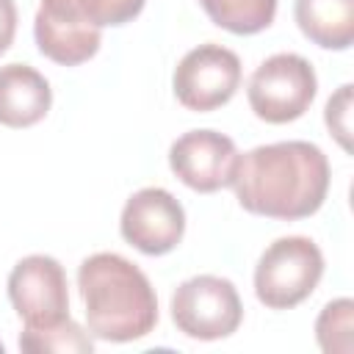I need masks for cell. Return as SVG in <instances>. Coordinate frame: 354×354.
I'll return each instance as SVG.
<instances>
[{
    "label": "cell",
    "instance_id": "d6986e66",
    "mask_svg": "<svg viewBox=\"0 0 354 354\" xmlns=\"http://www.w3.org/2000/svg\"><path fill=\"white\" fill-rule=\"evenodd\" d=\"M0 354H3V343H0Z\"/></svg>",
    "mask_w": 354,
    "mask_h": 354
},
{
    "label": "cell",
    "instance_id": "3957f363",
    "mask_svg": "<svg viewBox=\"0 0 354 354\" xmlns=\"http://www.w3.org/2000/svg\"><path fill=\"white\" fill-rule=\"evenodd\" d=\"M324 277V254L304 235H285L268 243L254 266V296L268 310L301 304Z\"/></svg>",
    "mask_w": 354,
    "mask_h": 354
},
{
    "label": "cell",
    "instance_id": "4fadbf2b",
    "mask_svg": "<svg viewBox=\"0 0 354 354\" xmlns=\"http://www.w3.org/2000/svg\"><path fill=\"white\" fill-rule=\"evenodd\" d=\"M147 0H41L39 11L44 17L86 25V28H108L133 22Z\"/></svg>",
    "mask_w": 354,
    "mask_h": 354
},
{
    "label": "cell",
    "instance_id": "30bf717a",
    "mask_svg": "<svg viewBox=\"0 0 354 354\" xmlns=\"http://www.w3.org/2000/svg\"><path fill=\"white\" fill-rule=\"evenodd\" d=\"M53 88L41 72L28 64L0 66V124L30 127L47 116Z\"/></svg>",
    "mask_w": 354,
    "mask_h": 354
},
{
    "label": "cell",
    "instance_id": "6da1fadb",
    "mask_svg": "<svg viewBox=\"0 0 354 354\" xmlns=\"http://www.w3.org/2000/svg\"><path fill=\"white\" fill-rule=\"evenodd\" d=\"M243 210L296 221L313 216L329 191V160L310 141L260 144L238 155L232 183Z\"/></svg>",
    "mask_w": 354,
    "mask_h": 354
},
{
    "label": "cell",
    "instance_id": "9a60e30c",
    "mask_svg": "<svg viewBox=\"0 0 354 354\" xmlns=\"http://www.w3.org/2000/svg\"><path fill=\"white\" fill-rule=\"evenodd\" d=\"M19 348L25 354H91L94 351V340L69 318L53 324V326H41V329H25L19 335Z\"/></svg>",
    "mask_w": 354,
    "mask_h": 354
},
{
    "label": "cell",
    "instance_id": "ac0fdd59",
    "mask_svg": "<svg viewBox=\"0 0 354 354\" xmlns=\"http://www.w3.org/2000/svg\"><path fill=\"white\" fill-rule=\"evenodd\" d=\"M17 33V6L14 0H0V55L11 47Z\"/></svg>",
    "mask_w": 354,
    "mask_h": 354
},
{
    "label": "cell",
    "instance_id": "277c9868",
    "mask_svg": "<svg viewBox=\"0 0 354 354\" xmlns=\"http://www.w3.org/2000/svg\"><path fill=\"white\" fill-rule=\"evenodd\" d=\"M318 91L313 64L299 53H277L266 58L249 77V108L268 124H288L310 108Z\"/></svg>",
    "mask_w": 354,
    "mask_h": 354
},
{
    "label": "cell",
    "instance_id": "8fae6325",
    "mask_svg": "<svg viewBox=\"0 0 354 354\" xmlns=\"http://www.w3.org/2000/svg\"><path fill=\"white\" fill-rule=\"evenodd\" d=\"M293 19L324 50H348L354 41V0H296Z\"/></svg>",
    "mask_w": 354,
    "mask_h": 354
},
{
    "label": "cell",
    "instance_id": "5b68a950",
    "mask_svg": "<svg viewBox=\"0 0 354 354\" xmlns=\"http://www.w3.org/2000/svg\"><path fill=\"white\" fill-rule=\"evenodd\" d=\"M171 321L191 340L230 337L243 321L238 288L213 274L191 277L171 293Z\"/></svg>",
    "mask_w": 354,
    "mask_h": 354
},
{
    "label": "cell",
    "instance_id": "2e32d148",
    "mask_svg": "<svg viewBox=\"0 0 354 354\" xmlns=\"http://www.w3.org/2000/svg\"><path fill=\"white\" fill-rule=\"evenodd\" d=\"M351 332H354V301L335 299L324 304L315 318V337L326 354H351Z\"/></svg>",
    "mask_w": 354,
    "mask_h": 354
},
{
    "label": "cell",
    "instance_id": "8992f818",
    "mask_svg": "<svg viewBox=\"0 0 354 354\" xmlns=\"http://www.w3.org/2000/svg\"><path fill=\"white\" fill-rule=\"evenodd\" d=\"M238 86H241V58L216 41L188 50L171 75V88L177 102L199 113L227 105L238 91Z\"/></svg>",
    "mask_w": 354,
    "mask_h": 354
},
{
    "label": "cell",
    "instance_id": "9c48e42d",
    "mask_svg": "<svg viewBox=\"0 0 354 354\" xmlns=\"http://www.w3.org/2000/svg\"><path fill=\"white\" fill-rule=\"evenodd\" d=\"M238 163L235 141L218 130H188L169 147L171 171L194 191L213 194L232 183Z\"/></svg>",
    "mask_w": 354,
    "mask_h": 354
},
{
    "label": "cell",
    "instance_id": "e0dca14e",
    "mask_svg": "<svg viewBox=\"0 0 354 354\" xmlns=\"http://www.w3.org/2000/svg\"><path fill=\"white\" fill-rule=\"evenodd\" d=\"M324 119H326V127L329 133L337 138V144L351 152V83H343L326 102V111H324Z\"/></svg>",
    "mask_w": 354,
    "mask_h": 354
},
{
    "label": "cell",
    "instance_id": "7a4b0ae2",
    "mask_svg": "<svg viewBox=\"0 0 354 354\" xmlns=\"http://www.w3.org/2000/svg\"><path fill=\"white\" fill-rule=\"evenodd\" d=\"M86 326L97 340L130 343L158 324V296L147 274L116 252H97L77 266Z\"/></svg>",
    "mask_w": 354,
    "mask_h": 354
},
{
    "label": "cell",
    "instance_id": "5bb4252c",
    "mask_svg": "<svg viewBox=\"0 0 354 354\" xmlns=\"http://www.w3.org/2000/svg\"><path fill=\"white\" fill-rule=\"evenodd\" d=\"M199 6L213 25L238 36L260 33L277 17V0H199Z\"/></svg>",
    "mask_w": 354,
    "mask_h": 354
},
{
    "label": "cell",
    "instance_id": "ba28073f",
    "mask_svg": "<svg viewBox=\"0 0 354 354\" xmlns=\"http://www.w3.org/2000/svg\"><path fill=\"white\" fill-rule=\"evenodd\" d=\"M119 232L138 252L158 257V254L171 252L183 241L185 210L174 194H169L166 188L149 185V188L136 191L124 202Z\"/></svg>",
    "mask_w": 354,
    "mask_h": 354
},
{
    "label": "cell",
    "instance_id": "7c38bea8",
    "mask_svg": "<svg viewBox=\"0 0 354 354\" xmlns=\"http://www.w3.org/2000/svg\"><path fill=\"white\" fill-rule=\"evenodd\" d=\"M33 36H36L39 53L61 66H77L88 61L100 50V41H102L100 28L61 22V19L44 17L41 11H36L33 17Z\"/></svg>",
    "mask_w": 354,
    "mask_h": 354
},
{
    "label": "cell",
    "instance_id": "52a82bcc",
    "mask_svg": "<svg viewBox=\"0 0 354 354\" xmlns=\"http://www.w3.org/2000/svg\"><path fill=\"white\" fill-rule=\"evenodd\" d=\"M8 299L25 329H41L69 318L64 266L50 254L22 257L8 274Z\"/></svg>",
    "mask_w": 354,
    "mask_h": 354
}]
</instances>
